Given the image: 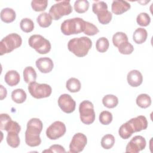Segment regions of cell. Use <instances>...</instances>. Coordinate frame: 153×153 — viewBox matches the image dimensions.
I'll use <instances>...</instances> for the list:
<instances>
[{
	"label": "cell",
	"mask_w": 153,
	"mask_h": 153,
	"mask_svg": "<svg viewBox=\"0 0 153 153\" xmlns=\"http://www.w3.org/2000/svg\"><path fill=\"white\" fill-rule=\"evenodd\" d=\"M147 127L146 118L145 116L139 115L122 124L119 128L118 134L122 139H127L131 137L133 133L145 130Z\"/></svg>",
	"instance_id": "cell-1"
},
{
	"label": "cell",
	"mask_w": 153,
	"mask_h": 153,
	"mask_svg": "<svg viewBox=\"0 0 153 153\" xmlns=\"http://www.w3.org/2000/svg\"><path fill=\"white\" fill-rule=\"evenodd\" d=\"M43 124L36 118H33L27 123V128L25 131V142L30 147L39 146L41 143L39 134L42 131Z\"/></svg>",
	"instance_id": "cell-2"
},
{
	"label": "cell",
	"mask_w": 153,
	"mask_h": 153,
	"mask_svg": "<svg viewBox=\"0 0 153 153\" xmlns=\"http://www.w3.org/2000/svg\"><path fill=\"white\" fill-rule=\"evenodd\" d=\"M91 47L92 41L87 36L72 38L68 43V50L79 57L85 56Z\"/></svg>",
	"instance_id": "cell-3"
},
{
	"label": "cell",
	"mask_w": 153,
	"mask_h": 153,
	"mask_svg": "<svg viewBox=\"0 0 153 153\" xmlns=\"http://www.w3.org/2000/svg\"><path fill=\"white\" fill-rule=\"evenodd\" d=\"M85 22V21L79 17L69 19L62 23L60 29L65 35L78 34L84 32Z\"/></svg>",
	"instance_id": "cell-4"
},
{
	"label": "cell",
	"mask_w": 153,
	"mask_h": 153,
	"mask_svg": "<svg viewBox=\"0 0 153 153\" xmlns=\"http://www.w3.org/2000/svg\"><path fill=\"white\" fill-rule=\"evenodd\" d=\"M22 37L17 33H13L4 37L0 42V55L11 53L13 50L21 46Z\"/></svg>",
	"instance_id": "cell-5"
},
{
	"label": "cell",
	"mask_w": 153,
	"mask_h": 153,
	"mask_svg": "<svg viewBox=\"0 0 153 153\" xmlns=\"http://www.w3.org/2000/svg\"><path fill=\"white\" fill-rule=\"evenodd\" d=\"M72 12V7L70 1L63 0L57 1L53 5L50 10L49 14L53 20H57L64 16H68Z\"/></svg>",
	"instance_id": "cell-6"
},
{
	"label": "cell",
	"mask_w": 153,
	"mask_h": 153,
	"mask_svg": "<svg viewBox=\"0 0 153 153\" xmlns=\"http://www.w3.org/2000/svg\"><path fill=\"white\" fill-rule=\"evenodd\" d=\"M29 46L41 54H45L50 52L51 45L50 42L41 35H33L28 39Z\"/></svg>",
	"instance_id": "cell-7"
},
{
	"label": "cell",
	"mask_w": 153,
	"mask_h": 153,
	"mask_svg": "<svg viewBox=\"0 0 153 153\" xmlns=\"http://www.w3.org/2000/svg\"><path fill=\"white\" fill-rule=\"evenodd\" d=\"M79 112L81 121L82 123L89 125L95 120V112L93 104L88 100L82 101L79 106Z\"/></svg>",
	"instance_id": "cell-8"
},
{
	"label": "cell",
	"mask_w": 153,
	"mask_h": 153,
	"mask_svg": "<svg viewBox=\"0 0 153 153\" xmlns=\"http://www.w3.org/2000/svg\"><path fill=\"white\" fill-rule=\"evenodd\" d=\"M27 89L33 97L38 99L49 97L52 92V88L48 84H39L36 82L29 84Z\"/></svg>",
	"instance_id": "cell-9"
},
{
	"label": "cell",
	"mask_w": 153,
	"mask_h": 153,
	"mask_svg": "<svg viewBox=\"0 0 153 153\" xmlns=\"http://www.w3.org/2000/svg\"><path fill=\"white\" fill-rule=\"evenodd\" d=\"M66 131L65 124L62 121H56L47 128L46 135L51 140H56L63 136Z\"/></svg>",
	"instance_id": "cell-10"
},
{
	"label": "cell",
	"mask_w": 153,
	"mask_h": 153,
	"mask_svg": "<svg viewBox=\"0 0 153 153\" xmlns=\"http://www.w3.org/2000/svg\"><path fill=\"white\" fill-rule=\"evenodd\" d=\"M87 143L86 136L82 133H78L74 135L69 144V152L78 153L83 151Z\"/></svg>",
	"instance_id": "cell-11"
},
{
	"label": "cell",
	"mask_w": 153,
	"mask_h": 153,
	"mask_svg": "<svg viewBox=\"0 0 153 153\" xmlns=\"http://www.w3.org/2000/svg\"><path fill=\"white\" fill-rule=\"evenodd\" d=\"M59 108L65 113L71 114L75 109L76 102L68 94H63L58 99Z\"/></svg>",
	"instance_id": "cell-12"
},
{
	"label": "cell",
	"mask_w": 153,
	"mask_h": 153,
	"mask_svg": "<svg viewBox=\"0 0 153 153\" xmlns=\"http://www.w3.org/2000/svg\"><path fill=\"white\" fill-rule=\"evenodd\" d=\"M146 140L142 136H135L126 146V152L130 153H137L145 149L146 146Z\"/></svg>",
	"instance_id": "cell-13"
},
{
	"label": "cell",
	"mask_w": 153,
	"mask_h": 153,
	"mask_svg": "<svg viewBox=\"0 0 153 153\" xmlns=\"http://www.w3.org/2000/svg\"><path fill=\"white\" fill-rule=\"evenodd\" d=\"M36 66L41 72L43 74H47L53 70L54 63L50 58L44 57L36 60Z\"/></svg>",
	"instance_id": "cell-14"
},
{
	"label": "cell",
	"mask_w": 153,
	"mask_h": 153,
	"mask_svg": "<svg viewBox=\"0 0 153 153\" xmlns=\"http://www.w3.org/2000/svg\"><path fill=\"white\" fill-rule=\"evenodd\" d=\"M127 79L130 86L133 87H137L142 83L143 76L140 71L134 69L128 73Z\"/></svg>",
	"instance_id": "cell-15"
},
{
	"label": "cell",
	"mask_w": 153,
	"mask_h": 153,
	"mask_svg": "<svg viewBox=\"0 0 153 153\" xmlns=\"http://www.w3.org/2000/svg\"><path fill=\"white\" fill-rule=\"evenodd\" d=\"M131 6L127 1H114L112 3V12L115 15H120L127 11Z\"/></svg>",
	"instance_id": "cell-16"
},
{
	"label": "cell",
	"mask_w": 153,
	"mask_h": 153,
	"mask_svg": "<svg viewBox=\"0 0 153 153\" xmlns=\"http://www.w3.org/2000/svg\"><path fill=\"white\" fill-rule=\"evenodd\" d=\"M5 82L10 86L13 87L17 85L20 81V75L14 70L8 71L4 76Z\"/></svg>",
	"instance_id": "cell-17"
},
{
	"label": "cell",
	"mask_w": 153,
	"mask_h": 153,
	"mask_svg": "<svg viewBox=\"0 0 153 153\" xmlns=\"http://www.w3.org/2000/svg\"><path fill=\"white\" fill-rule=\"evenodd\" d=\"M16 17V12L12 8H5L1 11V19L6 23H10L14 21Z\"/></svg>",
	"instance_id": "cell-18"
},
{
	"label": "cell",
	"mask_w": 153,
	"mask_h": 153,
	"mask_svg": "<svg viewBox=\"0 0 153 153\" xmlns=\"http://www.w3.org/2000/svg\"><path fill=\"white\" fill-rule=\"evenodd\" d=\"M148 36V33L145 29L139 27L136 29L133 35V39L135 43L141 44L145 42Z\"/></svg>",
	"instance_id": "cell-19"
},
{
	"label": "cell",
	"mask_w": 153,
	"mask_h": 153,
	"mask_svg": "<svg viewBox=\"0 0 153 153\" xmlns=\"http://www.w3.org/2000/svg\"><path fill=\"white\" fill-rule=\"evenodd\" d=\"M36 72L32 66H27L23 70V78L25 82L30 84L35 82L36 79Z\"/></svg>",
	"instance_id": "cell-20"
},
{
	"label": "cell",
	"mask_w": 153,
	"mask_h": 153,
	"mask_svg": "<svg viewBox=\"0 0 153 153\" xmlns=\"http://www.w3.org/2000/svg\"><path fill=\"white\" fill-rule=\"evenodd\" d=\"M18 132L16 131H9L7 132V142L8 145L14 148H17L20 145V138Z\"/></svg>",
	"instance_id": "cell-21"
},
{
	"label": "cell",
	"mask_w": 153,
	"mask_h": 153,
	"mask_svg": "<svg viewBox=\"0 0 153 153\" xmlns=\"http://www.w3.org/2000/svg\"><path fill=\"white\" fill-rule=\"evenodd\" d=\"M52 17L49 13L44 12L41 13L36 18V22L42 27H48L52 23Z\"/></svg>",
	"instance_id": "cell-22"
},
{
	"label": "cell",
	"mask_w": 153,
	"mask_h": 153,
	"mask_svg": "<svg viewBox=\"0 0 153 153\" xmlns=\"http://www.w3.org/2000/svg\"><path fill=\"white\" fill-rule=\"evenodd\" d=\"M66 87L71 93L79 91L81 87V84L79 79L75 78H69L66 82Z\"/></svg>",
	"instance_id": "cell-23"
},
{
	"label": "cell",
	"mask_w": 153,
	"mask_h": 153,
	"mask_svg": "<svg viewBox=\"0 0 153 153\" xmlns=\"http://www.w3.org/2000/svg\"><path fill=\"white\" fill-rule=\"evenodd\" d=\"M27 97L26 92L22 88L14 90L11 93L12 100L17 103H23Z\"/></svg>",
	"instance_id": "cell-24"
},
{
	"label": "cell",
	"mask_w": 153,
	"mask_h": 153,
	"mask_svg": "<svg viewBox=\"0 0 153 153\" xmlns=\"http://www.w3.org/2000/svg\"><path fill=\"white\" fill-rule=\"evenodd\" d=\"M103 105L108 108H114L118 104V99L113 94H107L102 99Z\"/></svg>",
	"instance_id": "cell-25"
},
{
	"label": "cell",
	"mask_w": 153,
	"mask_h": 153,
	"mask_svg": "<svg viewBox=\"0 0 153 153\" xmlns=\"http://www.w3.org/2000/svg\"><path fill=\"white\" fill-rule=\"evenodd\" d=\"M136 102L141 108H147L151 104V99L147 94H140L137 97Z\"/></svg>",
	"instance_id": "cell-26"
},
{
	"label": "cell",
	"mask_w": 153,
	"mask_h": 153,
	"mask_svg": "<svg viewBox=\"0 0 153 153\" xmlns=\"http://www.w3.org/2000/svg\"><path fill=\"white\" fill-rule=\"evenodd\" d=\"M115 142L114 136L111 134H107L102 138L101 146L105 149H109L114 146Z\"/></svg>",
	"instance_id": "cell-27"
},
{
	"label": "cell",
	"mask_w": 153,
	"mask_h": 153,
	"mask_svg": "<svg viewBox=\"0 0 153 153\" xmlns=\"http://www.w3.org/2000/svg\"><path fill=\"white\" fill-rule=\"evenodd\" d=\"M89 8V2L87 0H78L74 3L75 11L78 13H84Z\"/></svg>",
	"instance_id": "cell-28"
},
{
	"label": "cell",
	"mask_w": 153,
	"mask_h": 153,
	"mask_svg": "<svg viewBox=\"0 0 153 153\" xmlns=\"http://www.w3.org/2000/svg\"><path fill=\"white\" fill-rule=\"evenodd\" d=\"M20 27L22 31L26 33H29L33 30L34 23L31 19L29 18H24L20 21Z\"/></svg>",
	"instance_id": "cell-29"
},
{
	"label": "cell",
	"mask_w": 153,
	"mask_h": 153,
	"mask_svg": "<svg viewBox=\"0 0 153 153\" xmlns=\"http://www.w3.org/2000/svg\"><path fill=\"white\" fill-rule=\"evenodd\" d=\"M109 47V42L108 39L105 37L99 38L96 43V50L100 53L106 52Z\"/></svg>",
	"instance_id": "cell-30"
},
{
	"label": "cell",
	"mask_w": 153,
	"mask_h": 153,
	"mask_svg": "<svg viewBox=\"0 0 153 153\" xmlns=\"http://www.w3.org/2000/svg\"><path fill=\"white\" fill-rule=\"evenodd\" d=\"M126 41H128V37L124 32H118L112 36V43L116 47H118L121 43Z\"/></svg>",
	"instance_id": "cell-31"
},
{
	"label": "cell",
	"mask_w": 153,
	"mask_h": 153,
	"mask_svg": "<svg viewBox=\"0 0 153 153\" xmlns=\"http://www.w3.org/2000/svg\"><path fill=\"white\" fill-rule=\"evenodd\" d=\"M97 16L99 23H100L102 25L108 24L109 23H110L112 18V13L108 10L103 11L97 14Z\"/></svg>",
	"instance_id": "cell-32"
},
{
	"label": "cell",
	"mask_w": 153,
	"mask_h": 153,
	"mask_svg": "<svg viewBox=\"0 0 153 153\" xmlns=\"http://www.w3.org/2000/svg\"><path fill=\"white\" fill-rule=\"evenodd\" d=\"M118 49L119 52L123 54H130L134 50L133 45L128 41L121 43L118 47Z\"/></svg>",
	"instance_id": "cell-33"
},
{
	"label": "cell",
	"mask_w": 153,
	"mask_h": 153,
	"mask_svg": "<svg viewBox=\"0 0 153 153\" xmlns=\"http://www.w3.org/2000/svg\"><path fill=\"white\" fill-rule=\"evenodd\" d=\"M48 1H32L31 2V7L32 9L37 12L43 11L47 7Z\"/></svg>",
	"instance_id": "cell-34"
},
{
	"label": "cell",
	"mask_w": 153,
	"mask_h": 153,
	"mask_svg": "<svg viewBox=\"0 0 153 153\" xmlns=\"http://www.w3.org/2000/svg\"><path fill=\"white\" fill-rule=\"evenodd\" d=\"M136 22L141 26H147L151 22V18L146 13H140L137 16Z\"/></svg>",
	"instance_id": "cell-35"
},
{
	"label": "cell",
	"mask_w": 153,
	"mask_h": 153,
	"mask_svg": "<svg viewBox=\"0 0 153 153\" xmlns=\"http://www.w3.org/2000/svg\"><path fill=\"white\" fill-rule=\"evenodd\" d=\"M99 32L98 28L97 26H96L94 25H93L91 23H90L88 22H85V28L84 30V34L88 35V36H93L98 33Z\"/></svg>",
	"instance_id": "cell-36"
},
{
	"label": "cell",
	"mask_w": 153,
	"mask_h": 153,
	"mask_svg": "<svg viewBox=\"0 0 153 153\" xmlns=\"http://www.w3.org/2000/svg\"><path fill=\"white\" fill-rule=\"evenodd\" d=\"M92 10L93 12L97 15L100 12L108 10L107 4L104 1H97L93 3L92 6Z\"/></svg>",
	"instance_id": "cell-37"
},
{
	"label": "cell",
	"mask_w": 153,
	"mask_h": 153,
	"mask_svg": "<svg viewBox=\"0 0 153 153\" xmlns=\"http://www.w3.org/2000/svg\"><path fill=\"white\" fill-rule=\"evenodd\" d=\"M112 121V114L108 111H103L99 115V121L103 125H108Z\"/></svg>",
	"instance_id": "cell-38"
},
{
	"label": "cell",
	"mask_w": 153,
	"mask_h": 153,
	"mask_svg": "<svg viewBox=\"0 0 153 153\" xmlns=\"http://www.w3.org/2000/svg\"><path fill=\"white\" fill-rule=\"evenodd\" d=\"M3 130H6L7 132L16 131L20 133L21 130V127L17 122L10 120L5 126Z\"/></svg>",
	"instance_id": "cell-39"
},
{
	"label": "cell",
	"mask_w": 153,
	"mask_h": 153,
	"mask_svg": "<svg viewBox=\"0 0 153 153\" xmlns=\"http://www.w3.org/2000/svg\"><path fill=\"white\" fill-rule=\"evenodd\" d=\"M66 151L63 146L60 145H53L48 149H45L42 152H65Z\"/></svg>",
	"instance_id": "cell-40"
},
{
	"label": "cell",
	"mask_w": 153,
	"mask_h": 153,
	"mask_svg": "<svg viewBox=\"0 0 153 153\" xmlns=\"http://www.w3.org/2000/svg\"><path fill=\"white\" fill-rule=\"evenodd\" d=\"M10 120H11V118L7 114H1L0 115V128L1 130H3L5 126Z\"/></svg>",
	"instance_id": "cell-41"
},
{
	"label": "cell",
	"mask_w": 153,
	"mask_h": 153,
	"mask_svg": "<svg viewBox=\"0 0 153 153\" xmlns=\"http://www.w3.org/2000/svg\"><path fill=\"white\" fill-rule=\"evenodd\" d=\"M0 99L3 100L7 96V89L2 85H0Z\"/></svg>",
	"instance_id": "cell-42"
}]
</instances>
